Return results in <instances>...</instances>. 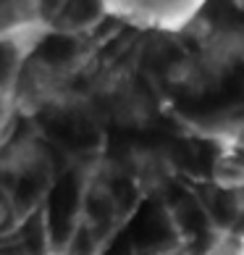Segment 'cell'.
<instances>
[{
  "label": "cell",
  "instance_id": "cell-1",
  "mask_svg": "<svg viewBox=\"0 0 244 255\" xmlns=\"http://www.w3.org/2000/svg\"><path fill=\"white\" fill-rule=\"evenodd\" d=\"M110 16L124 21L134 29H145V32H181L186 29L202 11V3H168V0H118V3H102Z\"/></svg>",
  "mask_w": 244,
  "mask_h": 255
},
{
  "label": "cell",
  "instance_id": "cell-2",
  "mask_svg": "<svg viewBox=\"0 0 244 255\" xmlns=\"http://www.w3.org/2000/svg\"><path fill=\"white\" fill-rule=\"evenodd\" d=\"M210 176H213L215 187L223 192H231V195L244 192V155L234 147L223 150V153L215 155V160H213Z\"/></svg>",
  "mask_w": 244,
  "mask_h": 255
},
{
  "label": "cell",
  "instance_id": "cell-4",
  "mask_svg": "<svg viewBox=\"0 0 244 255\" xmlns=\"http://www.w3.org/2000/svg\"><path fill=\"white\" fill-rule=\"evenodd\" d=\"M142 255H150V253H142Z\"/></svg>",
  "mask_w": 244,
  "mask_h": 255
},
{
  "label": "cell",
  "instance_id": "cell-3",
  "mask_svg": "<svg viewBox=\"0 0 244 255\" xmlns=\"http://www.w3.org/2000/svg\"><path fill=\"white\" fill-rule=\"evenodd\" d=\"M205 255H244V229L223 226L210 237Z\"/></svg>",
  "mask_w": 244,
  "mask_h": 255
}]
</instances>
